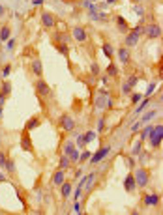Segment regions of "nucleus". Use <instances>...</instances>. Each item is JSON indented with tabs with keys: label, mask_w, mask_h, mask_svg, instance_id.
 <instances>
[{
	"label": "nucleus",
	"mask_w": 163,
	"mask_h": 215,
	"mask_svg": "<svg viewBox=\"0 0 163 215\" xmlns=\"http://www.w3.org/2000/svg\"><path fill=\"white\" fill-rule=\"evenodd\" d=\"M71 165H73V163L69 161V157H68V155H62V157H60V168H62V170L69 168V166H71Z\"/></svg>",
	"instance_id": "5701e85b"
},
{
	"label": "nucleus",
	"mask_w": 163,
	"mask_h": 215,
	"mask_svg": "<svg viewBox=\"0 0 163 215\" xmlns=\"http://www.w3.org/2000/svg\"><path fill=\"white\" fill-rule=\"evenodd\" d=\"M130 92H131V86L127 84V82H124V84H122V94H124V95H127Z\"/></svg>",
	"instance_id": "58836bf2"
},
{
	"label": "nucleus",
	"mask_w": 163,
	"mask_h": 215,
	"mask_svg": "<svg viewBox=\"0 0 163 215\" xmlns=\"http://www.w3.org/2000/svg\"><path fill=\"white\" fill-rule=\"evenodd\" d=\"M6 49H8V51H13V49H15V39H13V38L6 39Z\"/></svg>",
	"instance_id": "72a5a7b5"
},
{
	"label": "nucleus",
	"mask_w": 163,
	"mask_h": 215,
	"mask_svg": "<svg viewBox=\"0 0 163 215\" xmlns=\"http://www.w3.org/2000/svg\"><path fill=\"white\" fill-rule=\"evenodd\" d=\"M0 118H2V107H0Z\"/></svg>",
	"instance_id": "5fc2aeb1"
},
{
	"label": "nucleus",
	"mask_w": 163,
	"mask_h": 215,
	"mask_svg": "<svg viewBox=\"0 0 163 215\" xmlns=\"http://www.w3.org/2000/svg\"><path fill=\"white\" fill-rule=\"evenodd\" d=\"M41 23H43L45 28H54L56 26V17L53 13H49V11H43L41 13Z\"/></svg>",
	"instance_id": "1a4fd4ad"
},
{
	"label": "nucleus",
	"mask_w": 163,
	"mask_h": 215,
	"mask_svg": "<svg viewBox=\"0 0 163 215\" xmlns=\"http://www.w3.org/2000/svg\"><path fill=\"white\" fill-rule=\"evenodd\" d=\"M6 159H8V157L4 155V151H0V166H4V165H6Z\"/></svg>",
	"instance_id": "79ce46f5"
},
{
	"label": "nucleus",
	"mask_w": 163,
	"mask_h": 215,
	"mask_svg": "<svg viewBox=\"0 0 163 215\" xmlns=\"http://www.w3.org/2000/svg\"><path fill=\"white\" fill-rule=\"evenodd\" d=\"M21 146H23V150H26V151H32V142H30V135H28V131L23 133V137H21Z\"/></svg>",
	"instance_id": "dca6fc26"
},
{
	"label": "nucleus",
	"mask_w": 163,
	"mask_h": 215,
	"mask_svg": "<svg viewBox=\"0 0 163 215\" xmlns=\"http://www.w3.org/2000/svg\"><path fill=\"white\" fill-rule=\"evenodd\" d=\"M144 204H146V206H158V204H159V195H156V193L146 195V197H144Z\"/></svg>",
	"instance_id": "f3484780"
},
{
	"label": "nucleus",
	"mask_w": 163,
	"mask_h": 215,
	"mask_svg": "<svg viewBox=\"0 0 163 215\" xmlns=\"http://www.w3.org/2000/svg\"><path fill=\"white\" fill-rule=\"evenodd\" d=\"M77 144H79V148L84 146V140H83V135H77Z\"/></svg>",
	"instance_id": "c03bdc74"
},
{
	"label": "nucleus",
	"mask_w": 163,
	"mask_h": 215,
	"mask_svg": "<svg viewBox=\"0 0 163 215\" xmlns=\"http://www.w3.org/2000/svg\"><path fill=\"white\" fill-rule=\"evenodd\" d=\"M10 92H11V84H10V82H2V86H0V94H4L6 98H8Z\"/></svg>",
	"instance_id": "393cba45"
},
{
	"label": "nucleus",
	"mask_w": 163,
	"mask_h": 215,
	"mask_svg": "<svg viewBox=\"0 0 163 215\" xmlns=\"http://www.w3.org/2000/svg\"><path fill=\"white\" fill-rule=\"evenodd\" d=\"M143 32H144L143 26H135L133 30H130V32H127V36H126V45L127 47H135L139 43V38H141V34H143Z\"/></svg>",
	"instance_id": "f03ea898"
},
{
	"label": "nucleus",
	"mask_w": 163,
	"mask_h": 215,
	"mask_svg": "<svg viewBox=\"0 0 163 215\" xmlns=\"http://www.w3.org/2000/svg\"><path fill=\"white\" fill-rule=\"evenodd\" d=\"M141 99H143V95H141V94H133L131 95V103H139Z\"/></svg>",
	"instance_id": "a19ab883"
},
{
	"label": "nucleus",
	"mask_w": 163,
	"mask_h": 215,
	"mask_svg": "<svg viewBox=\"0 0 163 215\" xmlns=\"http://www.w3.org/2000/svg\"><path fill=\"white\" fill-rule=\"evenodd\" d=\"M64 155H68L71 163H77V161H79V150L75 148V144H73L71 140H68L66 144H64Z\"/></svg>",
	"instance_id": "7ed1b4c3"
},
{
	"label": "nucleus",
	"mask_w": 163,
	"mask_h": 215,
	"mask_svg": "<svg viewBox=\"0 0 163 215\" xmlns=\"http://www.w3.org/2000/svg\"><path fill=\"white\" fill-rule=\"evenodd\" d=\"M148 103H150V98H143V99H141V101H139V107L135 109V114H141V112H143V110L148 107Z\"/></svg>",
	"instance_id": "4be33fe9"
},
{
	"label": "nucleus",
	"mask_w": 163,
	"mask_h": 215,
	"mask_svg": "<svg viewBox=\"0 0 163 215\" xmlns=\"http://www.w3.org/2000/svg\"><path fill=\"white\" fill-rule=\"evenodd\" d=\"M36 92H38V95H41V98H47V95H51V86H49L45 81L38 79V82H36Z\"/></svg>",
	"instance_id": "6e6552de"
},
{
	"label": "nucleus",
	"mask_w": 163,
	"mask_h": 215,
	"mask_svg": "<svg viewBox=\"0 0 163 215\" xmlns=\"http://www.w3.org/2000/svg\"><path fill=\"white\" fill-rule=\"evenodd\" d=\"M107 2H109V4H116V2H118V0H107Z\"/></svg>",
	"instance_id": "864d4df0"
},
{
	"label": "nucleus",
	"mask_w": 163,
	"mask_h": 215,
	"mask_svg": "<svg viewBox=\"0 0 163 215\" xmlns=\"http://www.w3.org/2000/svg\"><path fill=\"white\" fill-rule=\"evenodd\" d=\"M92 73H94V75H100V67H98V64L92 66Z\"/></svg>",
	"instance_id": "49530a36"
},
{
	"label": "nucleus",
	"mask_w": 163,
	"mask_h": 215,
	"mask_svg": "<svg viewBox=\"0 0 163 215\" xmlns=\"http://www.w3.org/2000/svg\"><path fill=\"white\" fill-rule=\"evenodd\" d=\"M2 11H4V8H2V6H0V13H2Z\"/></svg>",
	"instance_id": "6e6d98bb"
},
{
	"label": "nucleus",
	"mask_w": 163,
	"mask_h": 215,
	"mask_svg": "<svg viewBox=\"0 0 163 215\" xmlns=\"http://www.w3.org/2000/svg\"><path fill=\"white\" fill-rule=\"evenodd\" d=\"M60 123H62L64 131H68V133L75 129V122H73V118H71V116H68V114H64V116L60 118Z\"/></svg>",
	"instance_id": "f8f14e48"
},
{
	"label": "nucleus",
	"mask_w": 163,
	"mask_h": 215,
	"mask_svg": "<svg viewBox=\"0 0 163 215\" xmlns=\"http://www.w3.org/2000/svg\"><path fill=\"white\" fill-rule=\"evenodd\" d=\"M133 178H135V183H137V185L144 187V185H148L150 174H148V170H144V168H137V172L133 174Z\"/></svg>",
	"instance_id": "423d86ee"
},
{
	"label": "nucleus",
	"mask_w": 163,
	"mask_h": 215,
	"mask_svg": "<svg viewBox=\"0 0 163 215\" xmlns=\"http://www.w3.org/2000/svg\"><path fill=\"white\" fill-rule=\"evenodd\" d=\"M103 127H105V118H100V120H98V133H101Z\"/></svg>",
	"instance_id": "4c0bfd02"
},
{
	"label": "nucleus",
	"mask_w": 163,
	"mask_h": 215,
	"mask_svg": "<svg viewBox=\"0 0 163 215\" xmlns=\"http://www.w3.org/2000/svg\"><path fill=\"white\" fill-rule=\"evenodd\" d=\"M126 163H127V166H130V168H133V166H135V161H133L131 157H127V159H126Z\"/></svg>",
	"instance_id": "a18cd8bd"
},
{
	"label": "nucleus",
	"mask_w": 163,
	"mask_h": 215,
	"mask_svg": "<svg viewBox=\"0 0 163 215\" xmlns=\"http://www.w3.org/2000/svg\"><path fill=\"white\" fill-rule=\"evenodd\" d=\"M39 126V118H30V122L26 123V131H32L34 127Z\"/></svg>",
	"instance_id": "a878e982"
},
{
	"label": "nucleus",
	"mask_w": 163,
	"mask_h": 215,
	"mask_svg": "<svg viewBox=\"0 0 163 215\" xmlns=\"http://www.w3.org/2000/svg\"><path fill=\"white\" fill-rule=\"evenodd\" d=\"M56 49H58L62 54H68L69 49H68V43H56Z\"/></svg>",
	"instance_id": "7c9ffc66"
},
{
	"label": "nucleus",
	"mask_w": 163,
	"mask_h": 215,
	"mask_svg": "<svg viewBox=\"0 0 163 215\" xmlns=\"http://www.w3.org/2000/svg\"><path fill=\"white\" fill-rule=\"evenodd\" d=\"M94 180H96V172H90L88 176L83 178V191H84V193H88V191L92 189V185H94Z\"/></svg>",
	"instance_id": "ddd939ff"
},
{
	"label": "nucleus",
	"mask_w": 163,
	"mask_h": 215,
	"mask_svg": "<svg viewBox=\"0 0 163 215\" xmlns=\"http://www.w3.org/2000/svg\"><path fill=\"white\" fill-rule=\"evenodd\" d=\"M150 129H152V127L148 126V127H144L143 131H141V133H139V140H143V142H144L146 138H148V133H150Z\"/></svg>",
	"instance_id": "cd10ccee"
},
{
	"label": "nucleus",
	"mask_w": 163,
	"mask_h": 215,
	"mask_svg": "<svg viewBox=\"0 0 163 215\" xmlns=\"http://www.w3.org/2000/svg\"><path fill=\"white\" fill-rule=\"evenodd\" d=\"M73 38H75V41H79V43H84V41L88 39V34H86V30H84L83 26H75L73 28Z\"/></svg>",
	"instance_id": "9b49d317"
},
{
	"label": "nucleus",
	"mask_w": 163,
	"mask_h": 215,
	"mask_svg": "<svg viewBox=\"0 0 163 215\" xmlns=\"http://www.w3.org/2000/svg\"><path fill=\"white\" fill-rule=\"evenodd\" d=\"M4 168H8L10 172H15V165H13L11 159H6V165H4Z\"/></svg>",
	"instance_id": "f704fd0d"
},
{
	"label": "nucleus",
	"mask_w": 163,
	"mask_h": 215,
	"mask_svg": "<svg viewBox=\"0 0 163 215\" xmlns=\"http://www.w3.org/2000/svg\"><path fill=\"white\" fill-rule=\"evenodd\" d=\"M133 4H141V2H144V0H131Z\"/></svg>",
	"instance_id": "603ef678"
},
{
	"label": "nucleus",
	"mask_w": 163,
	"mask_h": 215,
	"mask_svg": "<svg viewBox=\"0 0 163 215\" xmlns=\"http://www.w3.org/2000/svg\"><path fill=\"white\" fill-rule=\"evenodd\" d=\"M103 52L107 54L109 58H112V54H115V49H112V47H111L109 43H105V45H103Z\"/></svg>",
	"instance_id": "c85d7f7f"
},
{
	"label": "nucleus",
	"mask_w": 163,
	"mask_h": 215,
	"mask_svg": "<svg viewBox=\"0 0 163 215\" xmlns=\"http://www.w3.org/2000/svg\"><path fill=\"white\" fill-rule=\"evenodd\" d=\"M156 114H158L156 110H148L146 114H143V116H141V120H139V122H135V123L131 126V131H137L141 126H144V123H148V122H150V120H152V118H154Z\"/></svg>",
	"instance_id": "0eeeda50"
},
{
	"label": "nucleus",
	"mask_w": 163,
	"mask_h": 215,
	"mask_svg": "<svg viewBox=\"0 0 163 215\" xmlns=\"http://www.w3.org/2000/svg\"><path fill=\"white\" fill-rule=\"evenodd\" d=\"M64 182H66V172L60 168V170H56L54 174H53V183L54 185H62Z\"/></svg>",
	"instance_id": "2eb2a0df"
},
{
	"label": "nucleus",
	"mask_w": 163,
	"mask_h": 215,
	"mask_svg": "<svg viewBox=\"0 0 163 215\" xmlns=\"http://www.w3.org/2000/svg\"><path fill=\"white\" fill-rule=\"evenodd\" d=\"M137 81H139V79H137V75H131V77H130V79H127L126 82H127V84H130V86L133 88V86H135V82H137Z\"/></svg>",
	"instance_id": "e433bc0d"
},
{
	"label": "nucleus",
	"mask_w": 163,
	"mask_h": 215,
	"mask_svg": "<svg viewBox=\"0 0 163 215\" xmlns=\"http://www.w3.org/2000/svg\"><path fill=\"white\" fill-rule=\"evenodd\" d=\"M109 99H111V95H109L107 90H100V94H98V98H96V109H98V110L107 109Z\"/></svg>",
	"instance_id": "20e7f679"
},
{
	"label": "nucleus",
	"mask_w": 163,
	"mask_h": 215,
	"mask_svg": "<svg viewBox=\"0 0 163 215\" xmlns=\"http://www.w3.org/2000/svg\"><path fill=\"white\" fill-rule=\"evenodd\" d=\"M144 32H146V36L152 38V39L161 38V26L159 24H148L146 28H144Z\"/></svg>",
	"instance_id": "9d476101"
},
{
	"label": "nucleus",
	"mask_w": 163,
	"mask_h": 215,
	"mask_svg": "<svg viewBox=\"0 0 163 215\" xmlns=\"http://www.w3.org/2000/svg\"><path fill=\"white\" fill-rule=\"evenodd\" d=\"M135 11L139 13V15H144V10H143V8H141V6H137V8H135Z\"/></svg>",
	"instance_id": "09e8293b"
},
{
	"label": "nucleus",
	"mask_w": 163,
	"mask_h": 215,
	"mask_svg": "<svg viewBox=\"0 0 163 215\" xmlns=\"http://www.w3.org/2000/svg\"><path fill=\"white\" fill-rule=\"evenodd\" d=\"M73 211H75V213H81V211H83V210H81V204H79V200L75 202V206H73Z\"/></svg>",
	"instance_id": "37998d69"
},
{
	"label": "nucleus",
	"mask_w": 163,
	"mask_h": 215,
	"mask_svg": "<svg viewBox=\"0 0 163 215\" xmlns=\"http://www.w3.org/2000/svg\"><path fill=\"white\" fill-rule=\"evenodd\" d=\"M107 73L111 75V77H116V75H118V67H116L115 64H111V66H109V69H107Z\"/></svg>",
	"instance_id": "473e14b6"
},
{
	"label": "nucleus",
	"mask_w": 163,
	"mask_h": 215,
	"mask_svg": "<svg viewBox=\"0 0 163 215\" xmlns=\"http://www.w3.org/2000/svg\"><path fill=\"white\" fill-rule=\"evenodd\" d=\"M90 155H92L90 151H88V150H84L83 154H79V161H81V163H84V161H88V159H90Z\"/></svg>",
	"instance_id": "2f4dec72"
},
{
	"label": "nucleus",
	"mask_w": 163,
	"mask_h": 215,
	"mask_svg": "<svg viewBox=\"0 0 163 215\" xmlns=\"http://www.w3.org/2000/svg\"><path fill=\"white\" fill-rule=\"evenodd\" d=\"M96 131H88V133H84L83 135V140H84V144H88V142H92V140H94V138H96Z\"/></svg>",
	"instance_id": "b1692460"
},
{
	"label": "nucleus",
	"mask_w": 163,
	"mask_h": 215,
	"mask_svg": "<svg viewBox=\"0 0 163 215\" xmlns=\"http://www.w3.org/2000/svg\"><path fill=\"white\" fill-rule=\"evenodd\" d=\"M43 2H45V0H32V4H34V6H41Z\"/></svg>",
	"instance_id": "8fccbe9b"
},
{
	"label": "nucleus",
	"mask_w": 163,
	"mask_h": 215,
	"mask_svg": "<svg viewBox=\"0 0 163 215\" xmlns=\"http://www.w3.org/2000/svg\"><path fill=\"white\" fill-rule=\"evenodd\" d=\"M135 187H137V183H135L133 174H127V178L124 180V189H126L127 193H133V191H135Z\"/></svg>",
	"instance_id": "4468645a"
},
{
	"label": "nucleus",
	"mask_w": 163,
	"mask_h": 215,
	"mask_svg": "<svg viewBox=\"0 0 163 215\" xmlns=\"http://www.w3.org/2000/svg\"><path fill=\"white\" fill-rule=\"evenodd\" d=\"M109 151H111V146H103V148H100V150L96 151V154H92V155H90V159H88L90 165H98V163L101 161V159L107 157Z\"/></svg>",
	"instance_id": "39448f33"
},
{
	"label": "nucleus",
	"mask_w": 163,
	"mask_h": 215,
	"mask_svg": "<svg viewBox=\"0 0 163 215\" xmlns=\"http://www.w3.org/2000/svg\"><path fill=\"white\" fill-rule=\"evenodd\" d=\"M0 39L2 41L10 39V26H2V30H0Z\"/></svg>",
	"instance_id": "bb28decb"
},
{
	"label": "nucleus",
	"mask_w": 163,
	"mask_h": 215,
	"mask_svg": "<svg viewBox=\"0 0 163 215\" xmlns=\"http://www.w3.org/2000/svg\"><path fill=\"white\" fill-rule=\"evenodd\" d=\"M141 150H143V140H139V142L135 144V146H133L131 154H133V155H139V154H141Z\"/></svg>",
	"instance_id": "c756f323"
},
{
	"label": "nucleus",
	"mask_w": 163,
	"mask_h": 215,
	"mask_svg": "<svg viewBox=\"0 0 163 215\" xmlns=\"http://www.w3.org/2000/svg\"><path fill=\"white\" fill-rule=\"evenodd\" d=\"M2 182H6V176L2 174V172H0V183H2Z\"/></svg>",
	"instance_id": "3c124183"
},
{
	"label": "nucleus",
	"mask_w": 163,
	"mask_h": 215,
	"mask_svg": "<svg viewBox=\"0 0 163 215\" xmlns=\"http://www.w3.org/2000/svg\"><path fill=\"white\" fill-rule=\"evenodd\" d=\"M60 187H62V197H64V198H68L69 195H71V189H73L71 182H64Z\"/></svg>",
	"instance_id": "aec40b11"
},
{
	"label": "nucleus",
	"mask_w": 163,
	"mask_h": 215,
	"mask_svg": "<svg viewBox=\"0 0 163 215\" xmlns=\"http://www.w3.org/2000/svg\"><path fill=\"white\" fill-rule=\"evenodd\" d=\"M115 19H116V24H118V28H120V30H122V32H130V24H127L126 21H124V17H120V15H118V17H115Z\"/></svg>",
	"instance_id": "412c9836"
},
{
	"label": "nucleus",
	"mask_w": 163,
	"mask_h": 215,
	"mask_svg": "<svg viewBox=\"0 0 163 215\" xmlns=\"http://www.w3.org/2000/svg\"><path fill=\"white\" fill-rule=\"evenodd\" d=\"M118 58L122 64H127L130 62V47H122V49H118Z\"/></svg>",
	"instance_id": "a211bd4d"
},
{
	"label": "nucleus",
	"mask_w": 163,
	"mask_h": 215,
	"mask_svg": "<svg viewBox=\"0 0 163 215\" xmlns=\"http://www.w3.org/2000/svg\"><path fill=\"white\" fill-rule=\"evenodd\" d=\"M10 73H11V66H4V69H2V77H10Z\"/></svg>",
	"instance_id": "ea45409f"
},
{
	"label": "nucleus",
	"mask_w": 163,
	"mask_h": 215,
	"mask_svg": "<svg viewBox=\"0 0 163 215\" xmlns=\"http://www.w3.org/2000/svg\"><path fill=\"white\" fill-rule=\"evenodd\" d=\"M154 90H156V82H152V84L148 86V90L144 92V95H143V98H150V95L154 94Z\"/></svg>",
	"instance_id": "c9c22d12"
},
{
	"label": "nucleus",
	"mask_w": 163,
	"mask_h": 215,
	"mask_svg": "<svg viewBox=\"0 0 163 215\" xmlns=\"http://www.w3.org/2000/svg\"><path fill=\"white\" fill-rule=\"evenodd\" d=\"M4 103H6V95L0 94V107H4Z\"/></svg>",
	"instance_id": "de8ad7c7"
},
{
	"label": "nucleus",
	"mask_w": 163,
	"mask_h": 215,
	"mask_svg": "<svg viewBox=\"0 0 163 215\" xmlns=\"http://www.w3.org/2000/svg\"><path fill=\"white\" fill-rule=\"evenodd\" d=\"M32 71L36 75L38 79H41V75H43V66H41V60H34L32 62Z\"/></svg>",
	"instance_id": "6ab92c4d"
},
{
	"label": "nucleus",
	"mask_w": 163,
	"mask_h": 215,
	"mask_svg": "<svg viewBox=\"0 0 163 215\" xmlns=\"http://www.w3.org/2000/svg\"><path fill=\"white\" fill-rule=\"evenodd\" d=\"M148 138H150V144L152 148H158L161 144V138H163V126L161 123H158L156 127L150 129V133H148Z\"/></svg>",
	"instance_id": "f257e3e1"
}]
</instances>
